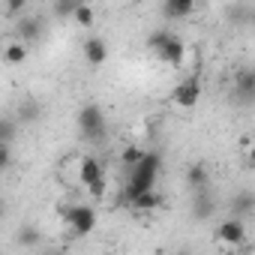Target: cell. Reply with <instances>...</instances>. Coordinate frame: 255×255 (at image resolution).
I'll list each match as a JSON object with an SVG mask.
<instances>
[{
	"mask_svg": "<svg viewBox=\"0 0 255 255\" xmlns=\"http://www.w3.org/2000/svg\"><path fill=\"white\" fill-rule=\"evenodd\" d=\"M159 168H162V159H159V153H147L132 171H129V180H126V186H123V198L126 201H135L138 195H144V192H150V189H156V177H159Z\"/></svg>",
	"mask_w": 255,
	"mask_h": 255,
	"instance_id": "obj_1",
	"label": "cell"
},
{
	"mask_svg": "<svg viewBox=\"0 0 255 255\" xmlns=\"http://www.w3.org/2000/svg\"><path fill=\"white\" fill-rule=\"evenodd\" d=\"M78 132L87 144H102L105 135H108V123H105V114L96 102H87L81 111H78Z\"/></svg>",
	"mask_w": 255,
	"mask_h": 255,
	"instance_id": "obj_2",
	"label": "cell"
},
{
	"mask_svg": "<svg viewBox=\"0 0 255 255\" xmlns=\"http://www.w3.org/2000/svg\"><path fill=\"white\" fill-rule=\"evenodd\" d=\"M60 219H63V225H69L72 237H87V234L96 228V210L87 207V204L60 207Z\"/></svg>",
	"mask_w": 255,
	"mask_h": 255,
	"instance_id": "obj_3",
	"label": "cell"
},
{
	"mask_svg": "<svg viewBox=\"0 0 255 255\" xmlns=\"http://www.w3.org/2000/svg\"><path fill=\"white\" fill-rule=\"evenodd\" d=\"M171 99H174V105H180V108L198 105V99H201V81H198V75L183 78V81L171 90Z\"/></svg>",
	"mask_w": 255,
	"mask_h": 255,
	"instance_id": "obj_4",
	"label": "cell"
},
{
	"mask_svg": "<svg viewBox=\"0 0 255 255\" xmlns=\"http://www.w3.org/2000/svg\"><path fill=\"white\" fill-rule=\"evenodd\" d=\"M216 240L219 243H225V246H243L246 243V225H243V219H225V222H219V228H216Z\"/></svg>",
	"mask_w": 255,
	"mask_h": 255,
	"instance_id": "obj_5",
	"label": "cell"
},
{
	"mask_svg": "<svg viewBox=\"0 0 255 255\" xmlns=\"http://www.w3.org/2000/svg\"><path fill=\"white\" fill-rule=\"evenodd\" d=\"M234 99H237V105H252V99H255V72L252 69H240L234 75Z\"/></svg>",
	"mask_w": 255,
	"mask_h": 255,
	"instance_id": "obj_6",
	"label": "cell"
},
{
	"mask_svg": "<svg viewBox=\"0 0 255 255\" xmlns=\"http://www.w3.org/2000/svg\"><path fill=\"white\" fill-rule=\"evenodd\" d=\"M159 54V60H165L168 66H183V60H186V45H183V39L180 36H168V42L156 51Z\"/></svg>",
	"mask_w": 255,
	"mask_h": 255,
	"instance_id": "obj_7",
	"label": "cell"
},
{
	"mask_svg": "<svg viewBox=\"0 0 255 255\" xmlns=\"http://www.w3.org/2000/svg\"><path fill=\"white\" fill-rule=\"evenodd\" d=\"M105 177V171H102V162L96 159V156H84L81 162H78V180L84 183V186H90V183H96V180H102Z\"/></svg>",
	"mask_w": 255,
	"mask_h": 255,
	"instance_id": "obj_8",
	"label": "cell"
},
{
	"mask_svg": "<svg viewBox=\"0 0 255 255\" xmlns=\"http://www.w3.org/2000/svg\"><path fill=\"white\" fill-rule=\"evenodd\" d=\"M186 186H189L192 192L210 189V171H207V165H201V162L189 165V168H186Z\"/></svg>",
	"mask_w": 255,
	"mask_h": 255,
	"instance_id": "obj_9",
	"label": "cell"
},
{
	"mask_svg": "<svg viewBox=\"0 0 255 255\" xmlns=\"http://www.w3.org/2000/svg\"><path fill=\"white\" fill-rule=\"evenodd\" d=\"M195 12V0H165L162 3V15L177 21V18H186Z\"/></svg>",
	"mask_w": 255,
	"mask_h": 255,
	"instance_id": "obj_10",
	"label": "cell"
},
{
	"mask_svg": "<svg viewBox=\"0 0 255 255\" xmlns=\"http://www.w3.org/2000/svg\"><path fill=\"white\" fill-rule=\"evenodd\" d=\"M105 57H108L105 42H102L99 36H90V39L84 42V60H87L90 66H102V63H105Z\"/></svg>",
	"mask_w": 255,
	"mask_h": 255,
	"instance_id": "obj_11",
	"label": "cell"
},
{
	"mask_svg": "<svg viewBox=\"0 0 255 255\" xmlns=\"http://www.w3.org/2000/svg\"><path fill=\"white\" fill-rule=\"evenodd\" d=\"M252 210H255V198H252L249 189H243V192H237V195L231 198V219H243V216H249Z\"/></svg>",
	"mask_w": 255,
	"mask_h": 255,
	"instance_id": "obj_12",
	"label": "cell"
},
{
	"mask_svg": "<svg viewBox=\"0 0 255 255\" xmlns=\"http://www.w3.org/2000/svg\"><path fill=\"white\" fill-rule=\"evenodd\" d=\"M15 33H18L24 42H36V39L42 36V21H39V18H21V21L15 24Z\"/></svg>",
	"mask_w": 255,
	"mask_h": 255,
	"instance_id": "obj_13",
	"label": "cell"
},
{
	"mask_svg": "<svg viewBox=\"0 0 255 255\" xmlns=\"http://www.w3.org/2000/svg\"><path fill=\"white\" fill-rule=\"evenodd\" d=\"M213 195H210V189H204V192H195V201H192V213H195V219H207V216H213Z\"/></svg>",
	"mask_w": 255,
	"mask_h": 255,
	"instance_id": "obj_14",
	"label": "cell"
},
{
	"mask_svg": "<svg viewBox=\"0 0 255 255\" xmlns=\"http://www.w3.org/2000/svg\"><path fill=\"white\" fill-rule=\"evenodd\" d=\"M159 207H162V195L156 189H150V192H144L132 201V210H138V213H150V210H159Z\"/></svg>",
	"mask_w": 255,
	"mask_h": 255,
	"instance_id": "obj_15",
	"label": "cell"
},
{
	"mask_svg": "<svg viewBox=\"0 0 255 255\" xmlns=\"http://www.w3.org/2000/svg\"><path fill=\"white\" fill-rule=\"evenodd\" d=\"M39 240H42V231H39L36 225H21V228L15 231V243H18V246H24V249L36 246Z\"/></svg>",
	"mask_w": 255,
	"mask_h": 255,
	"instance_id": "obj_16",
	"label": "cell"
},
{
	"mask_svg": "<svg viewBox=\"0 0 255 255\" xmlns=\"http://www.w3.org/2000/svg\"><path fill=\"white\" fill-rule=\"evenodd\" d=\"M3 57H6V63H24V57H27V48H24V42L3 39Z\"/></svg>",
	"mask_w": 255,
	"mask_h": 255,
	"instance_id": "obj_17",
	"label": "cell"
},
{
	"mask_svg": "<svg viewBox=\"0 0 255 255\" xmlns=\"http://www.w3.org/2000/svg\"><path fill=\"white\" fill-rule=\"evenodd\" d=\"M144 156H147V153H144V150H141L138 144H126V147H123V153H120V162H123L126 168L132 171V168H135V165H138V162H141Z\"/></svg>",
	"mask_w": 255,
	"mask_h": 255,
	"instance_id": "obj_18",
	"label": "cell"
},
{
	"mask_svg": "<svg viewBox=\"0 0 255 255\" xmlns=\"http://www.w3.org/2000/svg\"><path fill=\"white\" fill-rule=\"evenodd\" d=\"M15 135H18V123L12 117H0V147H9Z\"/></svg>",
	"mask_w": 255,
	"mask_h": 255,
	"instance_id": "obj_19",
	"label": "cell"
},
{
	"mask_svg": "<svg viewBox=\"0 0 255 255\" xmlns=\"http://www.w3.org/2000/svg\"><path fill=\"white\" fill-rule=\"evenodd\" d=\"M39 102H33V99H27L21 108H18V120H24V123H33V120H39Z\"/></svg>",
	"mask_w": 255,
	"mask_h": 255,
	"instance_id": "obj_20",
	"label": "cell"
},
{
	"mask_svg": "<svg viewBox=\"0 0 255 255\" xmlns=\"http://www.w3.org/2000/svg\"><path fill=\"white\" fill-rule=\"evenodd\" d=\"M72 18H75V24H81V27H90V24H93V18H96V12H93L90 6L78 3V6H75V12H72Z\"/></svg>",
	"mask_w": 255,
	"mask_h": 255,
	"instance_id": "obj_21",
	"label": "cell"
},
{
	"mask_svg": "<svg viewBox=\"0 0 255 255\" xmlns=\"http://www.w3.org/2000/svg\"><path fill=\"white\" fill-rule=\"evenodd\" d=\"M12 165V150L9 147H0V171H6Z\"/></svg>",
	"mask_w": 255,
	"mask_h": 255,
	"instance_id": "obj_22",
	"label": "cell"
},
{
	"mask_svg": "<svg viewBox=\"0 0 255 255\" xmlns=\"http://www.w3.org/2000/svg\"><path fill=\"white\" fill-rule=\"evenodd\" d=\"M87 192H90L93 198H102V195H105V177H102V180H96V183H90V186H87Z\"/></svg>",
	"mask_w": 255,
	"mask_h": 255,
	"instance_id": "obj_23",
	"label": "cell"
},
{
	"mask_svg": "<svg viewBox=\"0 0 255 255\" xmlns=\"http://www.w3.org/2000/svg\"><path fill=\"white\" fill-rule=\"evenodd\" d=\"M75 6H78V3H72V0H69V3H54V12H57V15H72Z\"/></svg>",
	"mask_w": 255,
	"mask_h": 255,
	"instance_id": "obj_24",
	"label": "cell"
},
{
	"mask_svg": "<svg viewBox=\"0 0 255 255\" xmlns=\"http://www.w3.org/2000/svg\"><path fill=\"white\" fill-rule=\"evenodd\" d=\"M6 12H9V15H18V12H24V0H12V3H6Z\"/></svg>",
	"mask_w": 255,
	"mask_h": 255,
	"instance_id": "obj_25",
	"label": "cell"
},
{
	"mask_svg": "<svg viewBox=\"0 0 255 255\" xmlns=\"http://www.w3.org/2000/svg\"><path fill=\"white\" fill-rule=\"evenodd\" d=\"M240 147H243V150H249V147H252V138H249V135H243V138H240Z\"/></svg>",
	"mask_w": 255,
	"mask_h": 255,
	"instance_id": "obj_26",
	"label": "cell"
},
{
	"mask_svg": "<svg viewBox=\"0 0 255 255\" xmlns=\"http://www.w3.org/2000/svg\"><path fill=\"white\" fill-rule=\"evenodd\" d=\"M3 216H6V201L0 198V219H3Z\"/></svg>",
	"mask_w": 255,
	"mask_h": 255,
	"instance_id": "obj_27",
	"label": "cell"
},
{
	"mask_svg": "<svg viewBox=\"0 0 255 255\" xmlns=\"http://www.w3.org/2000/svg\"><path fill=\"white\" fill-rule=\"evenodd\" d=\"M174 255H192V249H177Z\"/></svg>",
	"mask_w": 255,
	"mask_h": 255,
	"instance_id": "obj_28",
	"label": "cell"
},
{
	"mask_svg": "<svg viewBox=\"0 0 255 255\" xmlns=\"http://www.w3.org/2000/svg\"><path fill=\"white\" fill-rule=\"evenodd\" d=\"M48 255H66V252H63V249H57V252H48Z\"/></svg>",
	"mask_w": 255,
	"mask_h": 255,
	"instance_id": "obj_29",
	"label": "cell"
}]
</instances>
